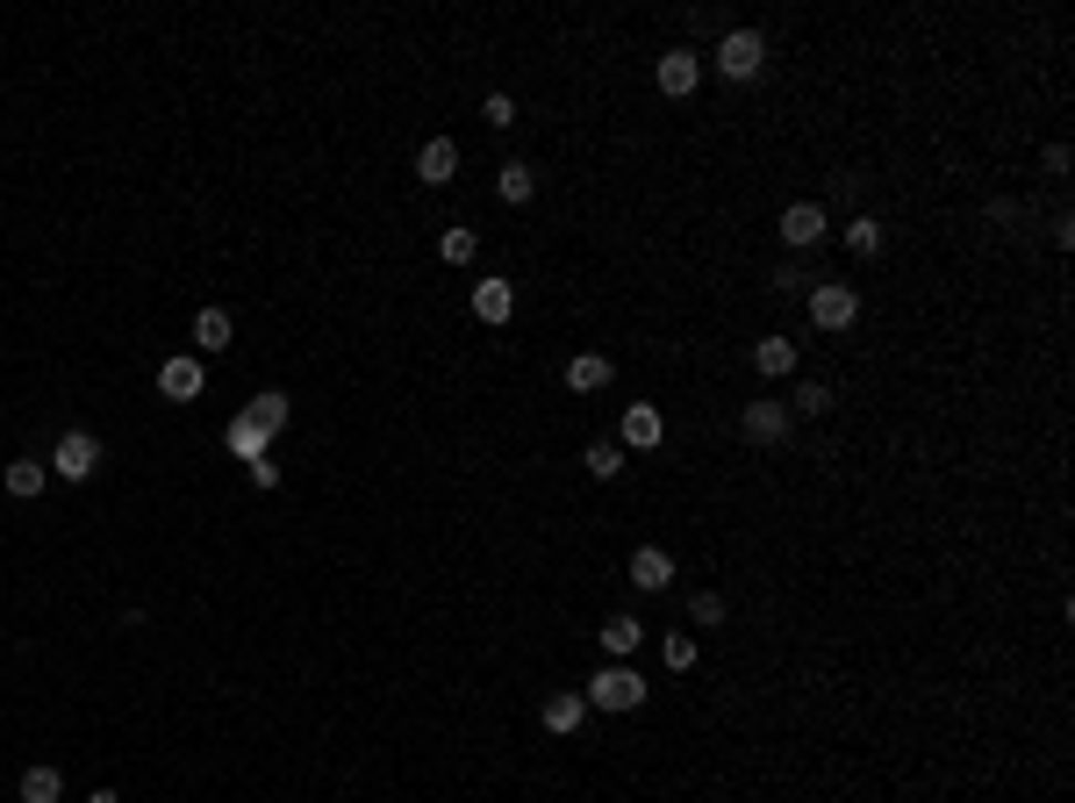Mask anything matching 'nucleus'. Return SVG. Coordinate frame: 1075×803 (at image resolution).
<instances>
[{
	"label": "nucleus",
	"mask_w": 1075,
	"mask_h": 803,
	"mask_svg": "<svg viewBox=\"0 0 1075 803\" xmlns=\"http://www.w3.org/2000/svg\"><path fill=\"white\" fill-rule=\"evenodd\" d=\"M660 660H668L674 675H689V668H695V639H689V631H668V646H660Z\"/></svg>",
	"instance_id": "nucleus-26"
},
{
	"label": "nucleus",
	"mask_w": 1075,
	"mask_h": 803,
	"mask_svg": "<svg viewBox=\"0 0 1075 803\" xmlns=\"http://www.w3.org/2000/svg\"><path fill=\"white\" fill-rule=\"evenodd\" d=\"M86 803H115V790H94V796H86Z\"/></svg>",
	"instance_id": "nucleus-31"
},
{
	"label": "nucleus",
	"mask_w": 1075,
	"mask_h": 803,
	"mask_svg": "<svg viewBox=\"0 0 1075 803\" xmlns=\"http://www.w3.org/2000/svg\"><path fill=\"white\" fill-rule=\"evenodd\" d=\"M158 395L165 402H194V395H201V359H165V367H158Z\"/></svg>",
	"instance_id": "nucleus-10"
},
{
	"label": "nucleus",
	"mask_w": 1075,
	"mask_h": 803,
	"mask_svg": "<svg viewBox=\"0 0 1075 803\" xmlns=\"http://www.w3.org/2000/svg\"><path fill=\"white\" fill-rule=\"evenodd\" d=\"M101 466V437L94 431H65L58 437V452H51V474L58 481H86Z\"/></svg>",
	"instance_id": "nucleus-3"
},
{
	"label": "nucleus",
	"mask_w": 1075,
	"mask_h": 803,
	"mask_svg": "<svg viewBox=\"0 0 1075 803\" xmlns=\"http://www.w3.org/2000/svg\"><path fill=\"white\" fill-rule=\"evenodd\" d=\"M695 86H703V58H695V51H668V58H660V94H668V101H689Z\"/></svg>",
	"instance_id": "nucleus-7"
},
{
	"label": "nucleus",
	"mask_w": 1075,
	"mask_h": 803,
	"mask_svg": "<svg viewBox=\"0 0 1075 803\" xmlns=\"http://www.w3.org/2000/svg\"><path fill=\"white\" fill-rule=\"evenodd\" d=\"M245 423H259V431L272 437V431H287V395H251V409H245Z\"/></svg>",
	"instance_id": "nucleus-23"
},
{
	"label": "nucleus",
	"mask_w": 1075,
	"mask_h": 803,
	"mask_svg": "<svg viewBox=\"0 0 1075 803\" xmlns=\"http://www.w3.org/2000/svg\"><path fill=\"white\" fill-rule=\"evenodd\" d=\"M782 245H796V251L825 245V208H817V202H789V208H782Z\"/></svg>",
	"instance_id": "nucleus-6"
},
{
	"label": "nucleus",
	"mask_w": 1075,
	"mask_h": 803,
	"mask_svg": "<svg viewBox=\"0 0 1075 803\" xmlns=\"http://www.w3.org/2000/svg\"><path fill=\"white\" fill-rule=\"evenodd\" d=\"M538 718H545V732H559V739H567V732H581V724H588V703H581V696H567V689H559V696H545V710H538Z\"/></svg>",
	"instance_id": "nucleus-14"
},
{
	"label": "nucleus",
	"mask_w": 1075,
	"mask_h": 803,
	"mask_svg": "<svg viewBox=\"0 0 1075 803\" xmlns=\"http://www.w3.org/2000/svg\"><path fill=\"white\" fill-rule=\"evenodd\" d=\"M266 445H272V437L259 431V423H245V416H230V452H245V460H266Z\"/></svg>",
	"instance_id": "nucleus-24"
},
{
	"label": "nucleus",
	"mask_w": 1075,
	"mask_h": 803,
	"mask_svg": "<svg viewBox=\"0 0 1075 803\" xmlns=\"http://www.w3.org/2000/svg\"><path fill=\"white\" fill-rule=\"evenodd\" d=\"M631 581H639L645 596H660V588L674 581V559L660 553V545H639V553H631Z\"/></svg>",
	"instance_id": "nucleus-11"
},
{
	"label": "nucleus",
	"mask_w": 1075,
	"mask_h": 803,
	"mask_svg": "<svg viewBox=\"0 0 1075 803\" xmlns=\"http://www.w3.org/2000/svg\"><path fill=\"white\" fill-rule=\"evenodd\" d=\"M480 123H488V130H509V123H517V101H509V94H488V101H480Z\"/></svg>",
	"instance_id": "nucleus-27"
},
{
	"label": "nucleus",
	"mask_w": 1075,
	"mask_h": 803,
	"mask_svg": "<svg viewBox=\"0 0 1075 803\" xmlns=\"http://www.w3.org/2000/svg\"><path fill=\"white\" fill-rule=\"evenodd\" d=\"M689 617H695V625H724V596H717V588L689 596Z\"/></svg>",
	"instance_id": "nucleus-28"
},
{
	"label": "nucleus",
	"mask_w": 1075,
	"mask_h": 803,
	"mask_svg": "<svg viewBox=\"0 0 1075 803\" xmlns=\"http://www.w3.org/2000/svg\"><path fill=\"white\" fill-rule=\"evenodd\" d=\"M194 344H201V352H223V344H230V309H201V316H194Z\"/></svg>",
	"instance_id": "nucleus-20"
},
{
	"label": "nucleus",
	"mask_w": 1075,
	"mask_h": 803,
	"mask_svg": "<svg viewBox=\"0 0 1075 803\" xmlns=\"http://www.w3.org/2000/svg\"><path fill=\"white\" fill-rule=\"evenodd\" d=\"M810 316H817V330H846L860 316V295H854V287H839V280H817L810 287Z\"/></svg>",
	"instance_id": "nucleus-4"
},
{
	"label": "nucleus",
	"mask_w": 1075,
	"mask_h": 803,
	"mask_svg": "<svg viewBox=\"0 0 1075 803\" xmlns=\"http://www.w3.org/2000/svg\"><path fill=\"white\" fill-rule=\"evenodd\" d=\"M775 295H804V266H775Z\"/></svg>",
	"instance_id": "nucleus-30"
},
{
	"label": "nucleus",
	"mask_w": 1075,
	"mask_h": 803,
	"mask_svg": "<svg viewBox=\"0 0 1075 803\" xmlns=\"http://www.w3.org/2000/svg\"><path fill=\"white\" fill-rule=\"evenodd\" d=\"M761 65H767V37H761V29H724V37H717V72H724V80H753Z\"/></svg>",
	"instance_id": "nucleus-1"
},
{
	"label": "nucleus",
	"mask_w": 1075,
	"mask_h": 803,
	"mask_svg": "<svg viewBox=\"0 0 1075 803\" xmlns=\"http://www.w3.org/2000/svg\"><path fill=\"white\" fill-rule=\"evenodd\" d=\"M581 466H588L596 481H617V474H624V445H617V437H596V445L581 452Z\"/></svg>",
	"instance_id": "nucleus-18"
},
{
	"label": "nucleus",
	"mask_w": 1075,
	"mask_h": 803,
	"mask_svg": "<svg viewBox=\"0 0 1075 803\" xmlns=\"http://www.w3.org/2000/svg\"><path fill=\"white\" fill-rule=\"evenodd\" d=\"M789 416H796L789 402H746V416H738V431H746L753 445H782V437H789Z\"/></svg>",
	"instance_id": "nucleus-5"
},
{
	"label": "nucleus",
	"mask_w": 1075,
	"mask_h": 803,
	"mask_svg": "<svg viewBox=\"0 0 1075 803\" xmlns=\"http://www.w3.org/2000/svg\"><path fill=\"white\" fill-rule=\"evenodd\" d=\"M610 359H602V352H573L567 359V388H573V395H596V388H610Z\"/></svg>",
	"instance_id": "nucleus-13"
},
{
	"label": "nucleus",
	"mask_w": 1075,
	"mask_h": 803,
	"mask_svg": "<svg viewBox=\"0 0 1075 803\" xmlns=\"http://www.w3.org/2000/svg\"><path fill=\"white\" fill-rule=\"evenodd\" d=\"M753 367H761L767 381H789V373H796V344L789 338H761V344H753Z\"/></svg>",
	"instance_id": "nucleus-16"
},
{
	"label": "nucleus",
	"mask_w": 1075,
	"mask_h": 803,
	"mask_svg": "<svg viewBox=\"0 0 1075 803\" xmlns=\"http://www.w3.org/2000/svg\"><path fill=\"white\" fill-rule=\"evenodd\" d=\"M43 481H51V466H43V460H14V466H8V495H14V503L43 495Z\"/></svg>",
	"instance_id": "nucleus-19"
},
{
	"label": "nucleus",
	"mask_w": 1075,
	"mask_h": 803,
	"mask_svg": "<svg viewBox=\"0 0 1075 803\" xmlns=\"http://www.w3.org/2000/svg\"><path fill=\"white\" fill-rule=\"evenodd\" d=\"M639 639H645V625L631 610H617L610 625H602V653H610V660H631V653H639Z\"/></svg>",
	"instance_id": "nucleus-15"
},
{
	"label": "nucleus",
	"mask_w": 1075,
	"mask_h": 803,
	"mask_svg": "<svg viewBox=\"0 0 1075 803\" xmlns=\"http://www.w3.org/2000/svg\"><path fill=\"white\" fill-rule=\"evenodd\" d=\"M796 409H804V416H825V409H831V388L825 381H804V388H796Z\"/></svg>",
	"instance_id": "nucleus-29"
},
{
	"label": "nucleus",
	"mask_w": 1075,
	"mask_h": 803,
	"mask_svg": "<svg viewBox=\"0 0 1075 803\" xmlns=\"http://www.w3.org/2000/svg\"><path fill=\"white\" fill-rule=\"evenodd\" d=\"M846 251H854V259H875V251H882V223L854 216V223H846Z\"/></svg>",
	"instance_id": "nucleus-22"
},
{
	"label": "nucleus",
	"mask_w": 1075,
	"mask_h": 803,
	"mask_svg": "<svg viewBox=\"0 0 1075 803\" xmlns=\"http://www.w3.org/2000/svg\"><path fill=\"white\" fill-rule=\"evenodd\" d=\"M452 173H459V144H452V136H431V144L416 151V179L423 187H445Z\"/></svg>",
	"instance_id": "nucleus-9"
},
{
	"label": "nucleus",
	"mask_w": 1075,
	"mask_h": 803,
	"mask_svg": "<svg viewBox=\"0 0 1075 803\" xmlns=\"http://www.w3.org/2000/svg\"><path fill=\"white\" fill-rule=\"evenodd\" d=\"M474 251H480V237H474V230H445V237H437V259H445V266H466Z\"/></svg>",
	"instance_id": "nucleus-25"
},
{
	"label": "nucleus",
	"mask_w": 1075,
	"mask_h": 803,
	"mask_svg": "<svg viewBox=\"0 0 1075 803\" xmlns=\"http://www.w3.org/2000/svg\"><path fill=\"white\" fill-rule=\"evenodd\" d=\"M65 796V775H58V768H29L22 775V803H58Z\"/></svg>",
	"instance_id": "nucleus-21"
},
{
	"label": "nucleus",
	"mask_w": 1075,
	"mask_h": 803,
	"mask_svg": "<svg viewBox=\"0 0 1075 803\" xmlns=\"http://www.w3.org/2000/svg\"><path fill=\"white\" fill-rule=\"evenodd\" d=\"M581 703H596V710H639L645 703V681H639V668H624V660H617V668H602L596 681H588Z\"/></svg>",
	"instance_id": "nucleus-2"
},
{
	"label": "nucleus",
	"mask_w": 1075,
	"mask_h": 803,
	"mask_svg": "<svg viewBox=\"0 0 1075 803\" xmlns=\"http://www.w3.org/2000/svg\"><path fill=\"white\" fill-rule=\"evenodd\" d=\"M660 431H668V423H660V409L631 402V409H624V423H617V445H624V452H653V445H660Z\"/></svg>",
	"instance_id": "nucleus-8"
},
{
	"label": "nucleus",
	"mask_w": 1075,
	"mask_h": 803,
	"mask_svg": "<svg viewBox=\"0 0 1075 803\" xmlns=\"http://www.w3.org/2000/svg\"><path fill=\"white\" fill-rule=\"evenodd\" d=\"M474 316H480V323H509V316H517V287H509V280H480L474 287Z\"/></svg>",
	"instance_id": "nucleus-12"
},
{
	"label": "nucleus",
	"mask_w": 1075,
	"mask_h": 803,
	"mask_svg": "<svg viewBox=\"0 0 1075 803\" xmlns=\"http://www.w3.org/2000/svg\"><path fill=\"white\" fill-rule=\"evenodd\" d=\"M531 187H538L531 165H524V158H503V173H495V194H503L509 208H524V202H531Z\"/></svg>",
	"instance_id": "nucleus-17"
}]
</instances>
